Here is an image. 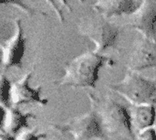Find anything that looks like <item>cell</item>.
<instances>
[{"label": "cell", "instance_id": "6da1fadb", "mask_svg": "<svg viewBox=\"0 0 156 140\" xmlns=\"http://www.w3.org/2000/svg\"><path fill=\"white\" fill-rule=\"evenodd\" d=\"M104 57L96 51H87L73 59L66 67L61 85L94 88Z\"/></svg>", "mask_w": 156, "mask_h": 140}, {"label": "cell", "instance_id": "7a4b0ae2", "mask_svg": "<svg viewBox=\"0 0 156 140\" xmlns=\"http://www.w3.org/2000/svg\"><path fill=\"white\" fill-rule=\"evenodd\" d=\"M78 28L81 35L89 38L95 44L98 53L112 47L119 34L118 28L98 12L81 17Z\"/></svg>", "mask_w": 156, "mask_h": 140}, {"label": "cell", "instance_id": "3957f363", "mask_svg": "<svg viewBox=\"0 0 156 140\" xmlns=\"http://www.w3.org/2000/svg\"><path fill=\"white\" fill-rule=\"evenodd\" d=\"M112 89L125 98L133 105H154L156 102V86L154 83L132 72Z\"/></svg>", "mask_w": 156, "mask_h": 140}, {"label": "cell", "instance_id": "277c9868", "mask_svg": "<svg viewBox=\"0 0 156 140\" xmlns=\"http://www.w3.org/2000/svg\"><path fill=\"white\" fill-rule=\"evenodd\" d=\"M99 119L104 129L112 136L122 138H133L129 111L111 98L102 100L99 108Z\"/></svg>", "mask_w": 156, "mask_h": 140}, {"label": "cell", "instance_id": "5b68a950", "mask_svg": "<svg viewBox=\"0 0 156 140\" xmlns=\"http://www.w3.org/2000/svg\"><path fill=\"white\" fill-rule=\"evenodd\" d=\"M127 24L139 31L143 37L155 39L156 6L153 0H143L141 5L130 15Z\"/></svg>", "mask_w": 156, "mask_h": 140}, {"label": "cell", "instance_id": "8992f818", "mask_svg": "<svg viewBox=\"0 0 156 140\" xmlns=\"http://www.w3.org/2000/svg\"><path fill=\"white\" fill-rule=\"evenodd\" d=\"M16 33L7 40L1 43L2 63L5 68L21 67L25 53L26 39L19 18L15 19Z\"/></svg>", "mask_w": 156, "mask_h": 140}, {"label": "cell", "instance_id": "52a82bcc", "mask_svg": "<svg viewBox=\"0 0 156 140\" xmlns=\"http://www.w3.org/2000/svg\"><path fill=\"white\" fill-rule=\"evenodd\" d=\"M74 140H104L101 121L96 113L89 112L73 119L68 127Z\"/></svg>", "mask_w": 156, "mask_h": 140}, {"label": "cell", "instance_id": "ba28073f", "mask_svg": "<svg viewBox=\"0 0 156 140\" xmlns=\"http://www.w3.org/2000/svg\"><path fill=\"white\" fill-rule=\"evenodd\" d=\"M153 67H156V40L143 37L133 46L128 69L134 72Z\"/></svg>", "mask_w": 156, "mask_h": 140}, {"label": "cell", "instance_id": "9c48e42d", "mask_svg": "<svg viewBox=\"0 0 156 140\" xmlns=\"http://www.w3.org/2000/svg\"><path fill=\"white\" fill-rule=\"evenodd\" d=\"M30 77L31 73H27L12 85L11 102L14 105H19L28 103H37L41 105H47L48 101L40 97L41 87L36 89L30 87Z\"/></svg>", "mask_w": 156, "mask_h": 140}, {"label": "cell", "instance_id": "30bf717a", "mask_svg": "<svg viewBox=\"0 0 156 140\" xmlns=\"http://www.w3.org/2000/svg\"><path fill=\"white\" fill-rule=\"evenodd\" d=\"M1 110V121L0 127L2 132L8 135H16L19 131L27 127V121L33 117L30 114H23L17 109L0 107Z\"/></svg>", "mask_w": 156, "mask_h": 140}, {"label": "cell", "instance_id": "8fae6325", "mask_svg": "<svg viewBox=\"0 0 156 140\" xmlns=\"http://www.w3.org/2000/svg\"><path fill=\"white\" fill-rule=\"evenodd\" d=\"M136 8L135 0H98L93 5V9L104 17L130 15Z\"/></svg>", "mask_w": 156, "mask_h": 140}, {"label": "cell", "instance_id": "7c38bea8", "mask_svg": "<svg viewBox=\"0 0 156 140\" xmlns=\"http://www.w3.org/2000/svg\"><path fill=\"white\" fill-rule=\"evenodd\" d=\"M129 111L132 127L139 132L153 127L155 117V107L154 105H133Z\"/></svg>", "mask_w": 156, "mask_h": 140}, {"label": "cell", "instance_id": "4fadbf2b", "mask_svg": "<svg viewBox=\"0 0 156 140\" xmlns=\"http://www.w3.org/2000/svg\"><path fill=\"white\" fill-rule=\"evenodd\" d=\"M11 90H12V85L8 81V79L5 75H1V81H0L1 106L9 108V105L11 101Z\"/></svg>", "mask_w": 156, "mask_h": 140}, {"label": "cell", "instance_id": "5bb4252c", "mask_svg": "<svg viewBox=\"0 0 156 140\" xmlns=\"http://www.w3.org/2000/svg\"><path fill=\"white\" fill-rule=\"evenodd\" d=\"M135 140H156V131L154 127L139 132Z\"/></svg>", "mask_w": 156, "mask_h": 140}, {"label": "cell", "instance_id": "9a60e30c", "mask_svg": "<svg viewBox=\"0 0 156 140\" xmlns=\"http://www.w3.org/2000/svg\"><path fill=\"white\" fill-rule=\"evenodd\" d=\"M44 135H37L33 131L30 130H23L16 138V140H39L41 138H43Z\"/></svg>", "mask_w": 156, "mask_h": 140}, {"label": "cell", "instance_id": "2e32d148", "mask_svg": "<svg viewBox=\"0 0 156 140\" xmlns=\"http://www.w3.org/2000/svg\"><path fill=\"white\" fill-rule=\"evenodd\" d=\"M2 4H12L15 6L18 7L20 10H22L23 12L27 13V15H31L33 13V10L31 8H29L28 6H25L22 2V0H1Z\"/></svg>", "mask_w": 156, "mask_h": 140}, {"label": "cell", "instance_id": "e0dca14e", "mask_svg": "<svg viewBox=\"0 0 156 140\" xmlns=\"http://www.w3.org/2000/svg\"><path fill=\"white\" fill-rule=\"evenodd\" d=\"M46 1L49 4V6H50L53 8V10L56 12V14H57V16H58V20H59L61 23H63V22H64V17H63V15H62V13H61L60 9L58 8V6L56 5L55 0H46Z\"/></svg>", "mask_w": 156, "mask_h": 140}, {"label": "cell", "instance_id": "ac0fdd59", "mask_svg": "<svg viewBox=\"0 0 156 140\" xmlns=\"http://www.w3.org/2000/svg\"><path fill=\"white\" fill-rule=\"evenodd\" d=\"M0 140H16V138L8 134H5L4 132L1 133V137H0Z\"/></svg>", "mask_w": 156, "mask_h": 140}, {"label": "cell", "instance_id": "d6986e66", "mask_svg": "<svg viewBox=\"0 0 156 140\" xmlns=\"http://www.w3.org/2000/svg\"><path fill=\"white\" fill-rule=\"evenodd\" d=\"M58 1H59L61 4H63V5H64V6H65L69 10V11H71V10H72V9H71V7H70V6H69V4L68 3V0H58Z\"/></svg>", "mask_w": 156, "mask_h": 140}, {"label": "cell", "instance_id": "ffe728a7", "mask_svg": "<svg viewBox=\"0 0 156 140\" xmlns=\"http://www.w3.org/2000/svg\"><path fill=\"white\" fill-rule=\"evenodd\" d=\"M156 131V107H155V117H154V127H153Z\"/></svg>", "mask_w": 156, "mask_h": 140}, {"label": "cell", "instance_id": "44dd1931", "mask_svg": "<svg viewBox=\"0 0 156 140\" xmlns=\"http://www.w3.org/2000/svg\"><path fill=\"white\" fill-rule=\"evenodd\" d=\"M80 2H83V1H84V0H80Z\"/></svg>", "mask_w": 156, "mask_h": 140}]
</instances>
